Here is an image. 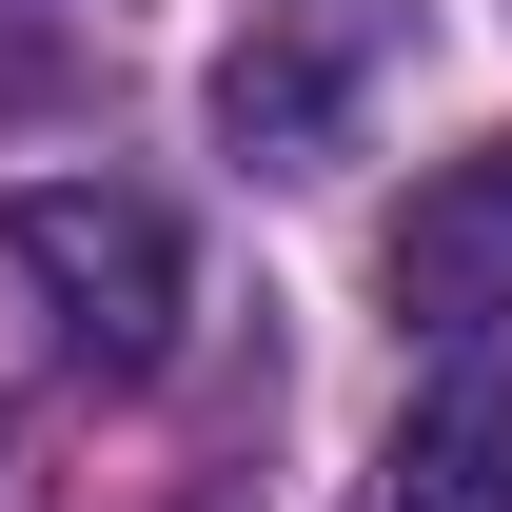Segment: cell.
<instances>
[{
    "mask_svg": "<svg viewBox=\"0 0 512 512\" xmlns=\"http://www.w3.org/2000/svg\"><path fill=\"white\" fill-rule=\"evenodd\" d=\"M375 512H512V375H434L375 453Z\"/></svg>",
    "mask_w": 512,
    "mask_h": 512,
    "instance_id": "cell-3",
    "label": "cell"
},
{
    "mask_svg": "<svg viewBox=\"0 0 512 512\" xmlns=\"http://www.w3.org/2000/svg\"><path fill=\"white\" fill-rule=\"evenodd\" d=\"M0 256L40 276V316H60L99 375H158V355H178V316H197L178 217H158V197H119V178H20V197H0Z\"/></svg>",
    "mask_w": 512,
    "mask_h": 512,
    "instance_id": "cell-1",
    "label": "cell"
},
{
    "mask_svg": "<svg viewBox=\"0 0 512 512\" xmlns=\"http://www.w3.org/2000/svg\"><path fill=\"white\" fill-rule=\"evenodd\" d=\"M394 316L414 335H512V138L434 158L414 217H394Z\"/></svg>",
    "mask_w": 512,
    "mask_h": 512,
    "instance_id": "cell-2",
    "label": "cell"
}]
</instances>
